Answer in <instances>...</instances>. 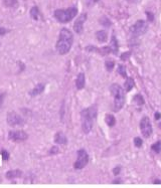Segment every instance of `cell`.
<instances>
[{"instance_id": "cell-1", "label": "cell", "mask_w": 161, "mask_h": 188, "mask_svg": "<svg viewBox=\"0 0 161 188\" xmlns=\"http://www.w3.org/2000/svg\"><path fill=\"white\" fill-rule=\"evenodd\" d=\"M74 42V35L66 28H63L59 32L58 40L56 42V51L59 54H66L71 51Z\"/></svg>"}, {"instance_id": "cell-2", "label": "cell", "mask_w": 161, "mask_h": 188, "mask_svg": "<svg viewBox=\"0 0 161 188\" xmlns=\"http://www.w3.org/2000/svg\"><path fill=\"white\" fill-rule=\"evenodd\" d=\"M97 113H98V107L96 105L87 108L81 112L82 117V129L84 133L89 134L91 132L92 128H93L94 121H95L97 117Z\"/></svg>"}, {"instance_id": "cell-3", "label": "cell", "mask_w": 161, "mask_h": 188, "mask_svg": "<svg viewBox=\"0 0 161 188\" xmlns=\"http://www.w3.org/2000/svg\"><path fill=\"white\" fill-rule=\"evenodd\" d=\"M110 92L114 97V111H120L125 103V94H124L123 87H121L117 84H114L110 87Z\"/></svg>"}, {"instance_id": "cell-4", "label": "cell", "mask_w": 161, "mask_h": 188, "mask_svg": "<svg viewBox=\"0 0 161 188\" xmlns=\"http://www.w3.org/2000/svg\"><path fill=\"white\" fill-rule=\"evenodd\" d=\"M77 13H78V9L76 7H70L68 9H58L54 11V17L61 23H66L75 18Z\"/></svg>"}, {"instance_id": "cell-5", "label": "cell", "mask_w": 161, "mask_h": 188, "mask_svg": "<svg viewBox=\"0 0 161 188\" xmlns=\"http://www.w3.org/2000/svg\"><path fill=\"white\" fill-rule=\"evenodd\" d=\"M147 29H148L147 22L144 21V20H138L134 25L131 26L130 30H131V33H132L133 35L139 36V35H142V34L146 33Z\"/></svg>"}, {"instance_id": "cell-6", "label": "cell", "mask_w": 161, "mask_h": 188, "mask_svg": "<svg viewBox=\"0 0 161 188\" xmlns=\"http://www.w3.org/2000/svg\"><path fill=\"white\" fill-rule=\"evenodd\" d=\"M89 162V155L84 149H81L78 151V159L74 164V167L76 169H82L88 164Z\"/></svg>"}, {"instance_id": "cell-7", "label": "cell", "mask_w": 161, "mask_h": 188, "mask_svg": "<svg viewBox=\"0 0 161 188\" xmlns=\"http://www.w3.org/2000/svg\"><path fill=\"white\" fill-rule=\"evenodd\" d=\"M140 130L145 138H149L152 134V125L148 117H143L140 122Z\"/></svg>"}, {"instance_id": "cell-8", "label": "cell", "mask_w": 161, "mask_h": 188, "mask_svg": "<svg viewBox=\"0 0 161 188\" xmlns=\"http://www.w3.org/2000/svg\"><path fill=\"white\" fill-rule=\"evenodd\" d=\"M7 123L8 125L14 127V126H22L24 124V120L19 116L15 112H9L7 114Z\"/></svg>"}, {"instance_id": "cell-9", "label": "cell", "mask_w": 161, "mask_h": 188, "mask_svg": "<svg viewBox=\"0 0 161 188\" xmlns=\"http://www.w3.org/2000/svg\"><path fill=\"white\" fill-rule=\"evenodd\" d=\"M27 138H28V135L22 130H14V131H10L8 133V139L14 142L24 141Z\"/></svg>"}, {"instance_id": "cell-10", "label": "cell", "mask_w": 161, "mask_h": 188, "mask_svg": "<svg viewBox=\"0 0 161 188\" xmlns=\"http://www.w3.org/2000/svg\"><path fill=\"white\" fill-rule=\"evenodd\" d=\"M87 19V14L84 13L80 15L77 18V20L75 21V24H74V29L77 33H81L83 31V25H84V22L86 21Z\"/></svg>"}, {"instance_id": "cell-11", "label": "cell", "mask_w": 161, "mask_h": 188, "mask_svg": "<svg viewBox=\"0 0 161 188\" xmlns=\"http://www.w3.org/2000/svg\"><path fill=\"white\" fill-rule=\"evenodd\" d=\"M44 90V85L43 84H38V86H35L34 89H32L30 92H29V95H30L31 97H35V96H38L39 94H41V93L43 92Z\"/></svg>"}, {"instance_id": "cell-12", "label": "cell", "mask_w": 161, "mask_h": 188, "mask_svg": "<svg viewBox=\"0 0 161 188\" xmlns=\"http://www.w3.org/2000/svg\"><path fill=\"white\" fill-rule=\"evenodd\" d=\"M54 142L58 143V144H66V143L68 142V140H66V137L64 136V133L58 132L56 133V136H54Z\"/></svg>"}, {"instance_id": "cell-13", "label": "cell", "mask_w": 161, "mask_h": 188, "mask_svg": "<svg viewBox=\"0 0 161 188\" xmlns=\"http://www.w3.org/2000/svg\"><path fill=\"white\" fill-rule=\"evenodd\" d=\"M85 74H83V72H81V74H79L78 77H77V81H76V85H77V87H78L79 90H82L84 87H85Z\"/></svg>"}, {"instance_id": "cell-14", "label": "cell", "mask_w": 161, "mask_h": 188, "mask_svg": "<svg viewBox=\"0 0 161 188\" xmlns=\"http://www.w3.org/2000/svg\"><path fill=\"white\" fill-rule=\"evenodd\" d=\"M22 175L21 170H10L6 173L7 179H14V178H18Z\"/></svg>"}, {"instance_id": "cell-15", "label": "cell", "mask_w": 161, "mask_h": 188, "mask_svg": "<svg viewBox=\"0 0 161 188\" xmlns=\"http://www.w3.org/2000/svg\"><path fill=\"white\" fill-rule=\"evenodd\" d=\"M96 37H97V40L99 42H105L108 38V34L107 31L105 30H100L96 33Z\"/></svg>"}, {"instance_id": "cell-16", "label": "cell", "mask_w": 161, "mask_h": 188, "mask_svg": "<svg viewBox=\"0 0 161 188\" xmlns=\"http://www.w3.org/2000/svg\"><path fill=\"white\" fill-rule=\"evenodd\" d=\"M134 80L132 79V77H127V80H126L125 84H124V87H125V91L126 92H130L131 90L134 87Z\"/></svg>"}, {"instance_id": "cell-17", "label": "cell", "mask_w": 161, "mask_h": 188, "mask_svg": "<svg viewBox=\"0 0 161 188\" xmlns=\"http://www.w3.org/2000/svg\"><path fill=\"white\" fill-rule=\"evenodd\" d=\"M110 47H111V49H112V52H113V54H117V52H118L119 46H118L117 39H116V37H115V36H113V37H112V40H111Z\"/></svg>"}, {"instance_id": "cell-18", "label": "cell", "mask_w": 161, "mask_h": 188, "mask_svg": "<svg viewBox=\"0 0 161 188\" xmlns=\"http://www.w3.org/2000/svg\"><path fill=\"white\" fill-rule=\"evenodd\" d=\"M30 16L34 19V20H38V19L39 18V10L36 6L32 7V8L30 9Z\"/></svg>"}, {"instance_id": "cell-19", "label": "cell", "mask_w": 161, "mask_h": 188, "mask_svg": "<svg viewBox=\"0 0 161 188\" xmlns=\"http://www.w3.org/2000/svg\"><path fill=\"white\" fill-rule=\"evenodd\" d=\"M105 121L108 124V126H110V127H113L114 125H115V123H116L115 117H114L113 115H111V114H109V115H107V116H106Z\"/></svg>"}, {"instance_id": "cell-20", "label": "cell", "mask_w": 161, "mask_h": 188, "mask_svg": "<svg viewBox=\"0 0 161 188\" xmlns=\"http://www.w3.org/2000/svg\"><path fill=\"white\" fill-rule=\"evenodd\" d=\"M105 66H106V69H107L109 72H111L114 69L115 62H114L113 59H108V61L105 62Z\"/></svg>"}, {"instance_id": "cell-21", "label": "cell", "mask_w": 161, "mask_h": 188, "mask_svg": "<svg viewBox=\"0 0 161 188\" xmlns=\"http://www.w3.org/2000/svg\"><path fill=\"white\" fill-rule=\"evenodd\" d=\"M151 149L156 153H159L161 151V141H158L156 142L155 144H153L152 146H151Z\"/></svg>"}, {"instance_id": "cell-22", "label": "cell", "mask_w": 161, "mask_h": 188, "mask_svg": "<svg viewBox=\"0 0 161 188\" xmlns=\"http://www.w3.org/2000/svg\"><path fill=\"white\" fill-rule=\"evenodd\" d=\"M100 23L105 27L111 26V21H110V19L107 18V17H102V18L100 19Z\"/></svg>"}, {"instance_id": "cell-23", "label": "cell", "mask_w": 161, "mask_h": 188, "mask_svg": "<svg viewBox=\"0 0 161 188\" xmlns=\"http://www.w3.org/2000/svg\"><path fill=\"white\" fill-rule=\"evenodd\" d=\"M118 72H119V74H120L123 77H127V72H126V69H125V67L122 66V64L118 66Z\"/></svg>"}, {"instance_id": "cell-24", "label": "cell", "mask_w": 161, "mask_h": 188, "mask_svg": "<svg viewBox=\"0 0 161 188\" xmlns=\"http://www.w3.org/2000/svg\"><path fill=\"white\" fill-rule=\"evenodd\" d=\"M134 102L136 103L137 105H143L144 104V99H143V97L141 96V95H136L134 97Z\"/></svg>"}, {"instance_id": "cell-25", "label": "cell", "mask_w": 161, "mask_h": 188, "mask_svg": "<svg viewBox=\"0 0 161 188\" xmlns=\"http://www.w3.org/2000/svg\"><path fill=\"white\" fill-rule=\"evenodd\" d=\"M4 4L8 7H14L17 5V0H4Z\"/></svg>"}, {"instance_id": "cell-26", "label": "cell", "mask_w": 161, "mask_h": 188, "mask_svg": "<svg viewBox=\"0 0 161 188\" xmlns=\"http://www.w3.org/2000/svg\"><path fill=\"white\" fill-rule=\"evenodd\" d=\"M134 144H135V146L136 147H141L142 146V144H143V142H142V139L139 137H136L135 139H134Z\"/></svg>"}, {"instance_id": "cell-27", "label": "cell", "mask_w": 161, "mask_h": 188, "mask_svg": "<svg viewBox=\"0 0 161 188\" xmlns=\"http://www.w3.org/2000/svg\"><path fill=\"white\" fill-rule=\"evenodd\" d=\"M1 155H2V158H3V160H8L9 159V153L5 151V150H2L1 151Z\"/></svg>"}, {"instance_id": "cell-28", "label": "cell", "mask_w": 161, "mask_h": 188, "mask_svg": "<svg viewBox=\"0 0 161 188\" xmlns=\"http://www.w3.org/2000/svg\"><path fill=\"white\" fill-rule=\"evenodd\" d=\"M146 15L148 17V21H153L154 20V16H153V14L151 13V12H146Z\"/></svg>"}, {"instance_id": "cell-29", "label": "cell", "mask_w": 161, "mask_h": 188, "mask_svg": "<svg viewBox=\"0 0 161 188\" xmlns=\"http://www.w3.org/2000/svg\"><path fill=\"white\" fill-rule=\"evenodd\" d=\"M129 56H130V52H125V54H123L121 56V59L122 61H126L127 59H129Z\"/></svg>"}, {"instance_id": "cell-30", "label": "cell", "mask_w": 161, "mask_h": 188, "mask_svg": "<svg viewBox=\"0 0 161 188\" xmlns=\"http://www.w3.org/2000/svg\"><path fill=\"white\" fill-rule=\"evenodd\" d=\"M56 153H58V147H53L51 149V151H49V154H56Z\"/></svg>"}, {"instance_id": "cell-31", "label": "cell", "mask_w": 161, "mask_h": 188, "mask_svg": "<svg viewBox=\"0 0 161 188\" xmlns=\"http://www.w3.org/2000/svg\"><path fill=\"white\" fill-rule=\"evenodd\" d=\"M120 170H121V167L120 166H117L116 168H114V170H113V173L115 175H118L119 173H120Z\"/></svg>"}, {"instance_id": "cell-32", "label": "cell", "mask_w": 161, "mask_h": 188, "mask_svg": "<svg viewBox=\"0 0 161 188\" xmlns=\"http://www.w3.org/2000/svg\"><path fill=\"white\" fill-rule=\"evenodd\" d=\"M7 32V29L3 28V27H0V35H4Z\"/></svg>"}, {"instance_id": "cell-33", "label": "cell", "mask_w": 161, "mask_h": 188, "mask_svg": "<svg viewBox=\"0 0 161 188\" xmlns=\"http://www.w3.org/2000/svg\"><path fill=\"white\" fill-rule=\"evenodd\" d=\"M160 118H161V114H159V113H155V119L159 120Z\"/></svg>"}, {"instance_id": "cell-34", "label": "cell", "mask_w": 161, "mask_h": 188, "mask_svg": "<svg viewBox=\"0 0 161 188\" xmlns=\"http://www.w3.org/2000/svg\"><path fill=\"white\" fill-rule=\"evenodd\" d=\"M3 98H4V94H0V105L3 102Z\"/></svg>"}, {"instance_id": "cell-35", "label": "cell", "mask_w": 161, "mask_h": 188, "mask_svg": "<svg viewBox=\"0 0 161 188\" xmlns=\"http://www.w3.org/2000/svg\"><path fill=\"white\" fill-rule=\"evenodd\" d=\"M154 183H161V181H160V180H155Z\"/></svg>"}, {"instance_id": "cell-36", "label": "cell", "mask_w": 161, "mask_h": 188, "mask_svg": "<svg viewBox=\"0 0 161 188\" xmlns=\"http://www.w3.org/2000/svg\"><path fill=\"white\" fill-rule=\"evenodd\" d=\"M99 1V0H94V2H98Z\"/></svg>"}]
</instances>
